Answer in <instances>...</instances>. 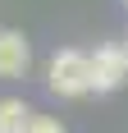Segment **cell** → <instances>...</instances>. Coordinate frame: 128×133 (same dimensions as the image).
I'll return each mask as SVG.
<instances>
[{"label":"cell","instance_id":"277c9868","mask_svg":"<svg viewBox=\"0 0 128 133\" xmlns=\"http://www.w3.org/2000/svg\"><path fill=\"white\" fill-rule=\"evenodd\" d=\"M32 119H37V115H32L18 96H0V133H27Z\"/></svg>","mask_w":128,"mask_h":133},{"label":"cell","instance_id":"7a4b0ae2","mask_svg":"<svg viewBox=\"0 0 128 133\" xmlns=\"http://www.w3.org/2000/svg\"><path fill=\"white\" fill-rule=\"evenodd\" d=\"M124 83H128V51L96 46L91 51V92H119Z\"/></svg>","mask_w":128,"mask_h":133},{"label":"cell","instance_id":"3957f363","mask_svg":"<svg viewBox=\"0 0 128 133\" xmlns=\"http://www.w3.org/2000/svg\"><path fill=\"white\" fill-rule=\"evenodd\" d=\"M32 64V46L18 28H0V78H23Z\"/></svg>","mask_w":128,"mask_h":133},{"label":"cell","instance_id":"5b68a950","mask_svg":"<svg viewBox=\"0 0 128 133\" xmlns=\"http://www.w3.org/2000/svg\"><path fill=\"white\" fill-rule=\"evenodd\" d=\"M27 133H64V124H60V119H51V115H37Z\"/></svg>","mask_w":128,"mask_h":133},{"label":"cell","instance_id":"6da1fadb","mask_svg":"<svg viewBox=\"0 0 128 133\" xmlns=\"http://www.w3.org/2000/svg\"><path fill=\"white\" fill-rule=\"evenodd\" d=\"M46 87L55 96H87L91 92V55L73 51V46L55 51L51 64H46Z\"/></svg>","mask_w":128,"mask_h":133},{"label":"cell","instance_id":"8992f818","mask_svg":"<svg viewBox=\"0 0 128 133\" xmlns=\"http://www.w3.org/2000/svg\"><path fill=\"white\" fill-rule=\"evenodd\" d=\"M124 51H128V37H124Z\"/></svg>","mask_w":128,"mask_h":133},{"label":"cell","instance_id":"52a82bcc","mask_svg":"<svg viewBox=\"0 0 128 133\" xmlns=\"http://www.w3.org/2000/svg\"><path fill=\"white\" fill-rule=\"evenodd\" d=\"M124 5H128V0H124Z\"/></svg>","mask_w":128,"mask_h":133}]
</instances>
